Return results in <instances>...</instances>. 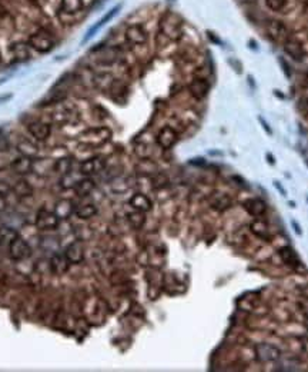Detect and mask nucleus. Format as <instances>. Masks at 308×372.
Returning a JSON list of instances; mask_svg holds the SVG:
<instances>
[{
	"label": "nucleus",
	"instance_id": "1",
	"mask_svg": "<svg viewBox=\"0 0 308 372\" xmlns=\"http://www.w3.org/2000/svg\"><path fill=\"white\" fill-rule=\"evenodd\" d=\"M158 30H160V35L164 36L167 40L177 42L183 36V20L178 14L167 12L160 19Z\"/></svg>",
	"mask_w": 308,
	"mask_h": 372
},
{
	"label": "nucleus",
	"instance_id": "2",
	"mask_svg": "<svg viewBox=\"0 0 308 372\" xmlns=\"http://www.w3.org/2000/svg\"><path fill=\"white\" fill-rule=\"evenodd\" d=\"M111 131L106 126H99V128H90L80 133V142L89 146H99L109 142L111 139Z\"/></svg>",
	"mask_w": 308,
	"mask_h": 372
},
{
	"label": "nucleus",
	"instance_id": "3",
	"mask_svg": "<svg viewBox=\"0 0 308 372\" xmlns=\"http://www.w3.org/2000/svg\"><path fill=\"white\" fill-rule=\"evenodd\" d=\"M28 45L37 53H49L55 48V39L46 30H37L29 37Z\"/></svg>",
	"mask_w": 308,
	"mask_h": 372
},
{
	"label": "nucleus",
	"instance_id": "4",
	"mask_svg": "<svg viewBox=\"0 0 308 372\" xmlns=\"http://www.w3.org/2000/svg\"><path fill=\"white\" fill-rule=\"evenodd\" d=\"M30 254H32V249L29 246V243L19 235L9 243V256L13 261H25L30 256Z\"/></svg>",
	"mask_w": 308,
	"mask_h": 372
},
{
	"label": "nucleus",
	"instance_id": "5",
	"mask_svg": "<svg viewBox=\"0 0 308 372\" xmlns=\"http://www.w3.org/2000/svg\"><path fill=\"white\" fill-rule=\"evenodd\" d=\"M59 222L60 219L57 218V215L52 211H46V209H41L36 215V228L39 231H53L56 228L59 226Z\"/></svg>",
	"mask_w": 308,
	"mask_h": 372
},
{
	"label": "nucleus",
	"instance_id": "6",
	"mask_svg": "<svg viewBox=\"0 0 308 372\" xmlns=\"http://www.w3.org/2000/svg\"><path fill=\"white\" fill-rule=\"evenodd\" d=\"M254 352H255L257 359L261 362H273L275 359L280 358L281 355L280 349L270 344H257L254 346Z\"/></svg>",
	"mask_w": 308,
	"mask_h": 372
},
{
	"label": "nucleus",
	"instance_id": "7",
	"mask_svg": "<svg viewBox=\"0 0 308 372\" xmlns=\"http://www.w3.org/2000/svg\"><path fill=\"white\" fill-rule=\"evenodd\" d=\"M126 40L130 45H136V46H141L147 42V30L141 26V25H130L124 32Z\"/></svg>",
	"mask_w": 308,
	"mask_h": 372
},
{
	"label": "nucleus",
	"instance_id": "8",
	"mask_svg": "<svg viewBox=\"0 0 308 372\" xmlns=\"http://www.w3.org/2000/svg\"><path fill=\"white\" fill-rule=\"evenodd\" d=\"M178 133L170 126L161 128L157 133V143L161 149H171L173 146L177 143Z\"/></svg>",
	"mask_w": 308,
	"mask_h": 372
},
{
	"label": "nucleus",
	"instance_id": "9",
	"mask_svg": "<svg viewBox=\"0 0 308 372\" xmlns=\"http://www.w3.org/2000/svg\"><path fill=\"white\" fill-rule=\"evenodd\" d=\"M28 131L29 133L33 136L36 140H48L50 133H52V129L48 123L41 122V120H32L28 123Z\"/></svg>",
	"mask_w": 308,
	"mask_h": 372
},
{
	"label": "nucleus",
	"instance_id": "10",
	"mask_svg": "<svg viewBox=\"0 0 308 372\" xmlns=\"http://www.w3.org/2000/svg\"><path fill=\"white\" fill-rule=\"evenodd\" d=\"M104 166H106V160L103 158L94 156V158L86 159L80 163V173L84 176H90V175L102 172Z\"/></svg>",
	"mask_w": 308,
	"mask_h": 372
},
{
	"label": "nucleus",
	"instance_id": "11",
	"mask_svg": "<svg viewBox=\"0 0 308 372\" xmlns=\"http://www.w3.org/2000/svg\"><path fill=\"white\" fill-rule=\"evenodd\" d=\"M266 30H267L268 36L274 39V40L280 42L284 40L287 37V28L286 25L280 20H275V19H270L266 23Z\"/></svg>",
	"mask_w": 308,
	"mask_h": 372
},
{
	"label": "nucleus",
	"instance_id": "12",
	"mask_svg": "<svg viewBox=\"0 0 308 372\" xmlns=\"http://www.w3.org/2000/svg\"><path fill=\"white\" fill-rule=\"evenodd\" d=\"M63 255L66 256V259L68 261V263H82L83 259H84V249H83L82 243L79 242H72L70 245L66 246Z\"/></svg>",
	"mask_w": 308,
	"mask_h": 372
},
{
	"label": "nucleus",
	"instance_id": "13",
	"mask_svg": "<svg viewBox=\"0 0 308 372\" xmlns=\"http://www.w3.org/2000/svg\"><path fill=\"white\" fill-rule=\"evenodd\" d=\"M208 89H210V86H208L207 80H205V79H201V77L194 79V80L188 85L190 95H192L194 99H197V100L204 99V97L207 96V93H208Z\"/></svg>",
	"mask_w": 308,
	"mask_h": 372
},
{
	"label": "nucleus",
	"instance_id": "14",
	"mask_svg": "<svg viewBox=\"0 0 308 372\" xmlns=\"http://www.w3.org/2000/svg\"><path fill=\"white\" fill-rule=\"evenodd\" d=\"M208 203H210V206H211L214 211L223 212V211H227L228 208H231L233 200H231V198H230L228 195H226V193H214V195L210 196Z\"/></svg>",
	"mask_w": 308,
	"mask_h": 372
},
{
	"label": "nucleus",
	"instance_id": "15",
	"mask_svg": "<svg viewBox=\"0 0 308 372\" xmlns=\"http://www.w3.org/2000/svg\"><path fill=\"white\" fill-rule=\"evenodd\" d=\"M53 212L57 215V218H59L60 221H63V219H68L72 215L75 214V205H73L72 200L60 199L56 202Z\"/></svg>",
	"mask_w": 308,
	"mask_h": 372
},
{
	"label": "nucleus",
	"instance_id": "16",
	"mask_svg": "<svg viewBox=\"0 0 308 372\" xmlns=\"http://www.w3.org/2000/svg\"><path fill=\"white\" fill-rule=\"evenodd\" d=\"M33 160L34 159L21 155L20 158L14 159L12 162V169L17 175H28V173L33 172Z\"/></svg>",
	"mask_w": 308,
	"mask_h": 372
},
{
	"label": "nucleus",
	"instance_id": "17",
	"mask_svg": "<svg viewBox=\"0 0 308 372\" xmlns=\"http://www.w3.org/2000/svg\"><path fill=\"white\" fill-rule=\"evenodd\" d=\"M120 9H122V5H117V6H114L113 9H110L109 12L104 14L102 19L97 22L96 25H94V26H93V28L90 29L89 32H87V35H86V37H84V42H87L89 39H91V37L94 36V33H96L97 30H99V29L103 28V26H104V25H106L107 22L111 20V19H113V17H114V16L119 13V10H120Z\"/></svg>",
	"mask_w": 308,
	"mask_h": 372
},
{
	"label": "nucleus",
	"instance_id": "18",
	"mask_svg": "<svg viewBox=\"0 0 308 372\" xmlns=\"http://www.w3.org/2000/svg\"><path fill=\"white\" fill-rule=\"evenodd\" d=\"M284 50L288 56H291L294 60H301L304 57V48L298 40L295 39H287L284 43Z\"/></svg>",
	"mask_w": 308,
	"mask_h": 372
},
{
	"label": "nucleus",
	"instance_id": "19",
	"mask_svg": "<svg viewBox=\"0 0 308 372\" xmlns=\"http://www.w3.org/2000/svg\"><path fill=\"white\" fill-rule=\"evenodd\" d=\"M94 188H96L94 180L90 179L89 176H86V178H83V179L76 182L75 192L76 195H79L80 198H84V196H87V195H90V193L93 192Z\"/></svg>",
	"mask_w": 308,
	"mask_h": 372
},
{
	"label": "nucleus",
	"instance_id": "20",
	"mask_svg": "<svg viewBox=\"0 0 308 372\" xmlns=\"http://www.w3.org/2000/svg\"><path fill=\"white\" fill-rule=\"evenodd\" d=\"M131 208H134L136 211H140V212H147L151 209V200L143 195V193H136L133 195L129 200Z\"/></svg>",
	"mask_w": 308,
	"mask_h": 372
},
{
	"label": "nucleus",
	"instance_id": "21",
	"mask_svg": "<svg viewBox=\"0 0 308 372\" xmlns=\"http://www.w3.org/2000/svg\"><path fill=\"white\" fill-rule=\"evenodd\" d=\"M10 52L17 62H26L30 59V46L26 43H14L10 48Z\"/></svg>",
	"mask_w": 308,
	"mask_h": 372
},
{
	"label": "nucleus",
	"instance_id": "22",
	"mask_svg": "<svg viewBox=\"0 0 308 372\" xmlns=\"http://www.w3.org/2000/svg\"><path fill=\"white\" fill-rule=\"evenodd\" d=\"M68 261L64 255H55L50 259V269L55 275H63L67 271Z\"/></svg>",
	"mask_w": 308,
	"mask_h": 372
},
{
	"label": "nucleus",
	"instance_id": "23",
	"mask_svg": "<svg viewBox=\"0 0 308 372\" xmlns=\"http://www.w3.org/2000/svg\"><path fill=\"white\" fill-rule=\"evenodd\" d=\"M244 208H246L248 214L251 216H255V218H258L266 212V203L260 199H248L244 203Z\"/></svg>",
	"mask_w": 308,
	"mask_h": 372
},
{
	"label": "nucleus",
	"instance_id": "24",
	"mask_svg": "<svg viewBox=\"0 0 308 372\" xmlns=\"http://www.w3.org/2000/svg\"><path fill=\"white\" fill-rule=\"evenodd\" d=\"M84 6L83 0H60V10L63 13L76 14L79 13Z\"/></svg>",
	"mask_w": 308,
	"mask_h": 372
},
{
	"label": "nucleus",
	"instance_id": "25",
	"mask_svg": "<svg viewBox=\"0 0 308 372\" xmlns=\"http://www.w3.org/2000/svg\"><path fill=\"white\" fill-rule=\"evenodd\" d=\"M12 191L14 192L16 196H19V198H29V196H32V193H33V188L30 186L29 182L26 180H17L16 183L13 185L12 188Z\"/></svg>",
	"mask_w": 308,
	"mask_h": 372
},
{
	"label": "nucleus",
	"instance_id": "26",
	"mask_svg": "<svg viewBox=\"0 0 308 372\" xmlns=\"http://www.w3.org/2000/svg\"><path fill=\"white\" fill-rule=\"evenodd\" d=\"M75 214L80 219H90L97 214V208L93 203H84V205H79L75 208Z\"/></svg>",
	"mask_w": 308,
	"mask_h": 372
},
{
	"label": "nucleus",
	"instance_id": "27",
	"mask_svg": "<svg viewBox=\"0 0 308 372\" xmlns=\"http://www.w3.org/2000/svg\"><path fill=\"white\" fill-rule=\"evenodd\" d=\"M280 256L281 259L284 263H287V265H291V266H295V268H298V265H300V261H298V258L295 255V252L293 251L291 248H287V246H284V248L280 249Z\"/></svg>",
	"mask_w": 308,
	"mask_h": 372
},
{
	"label": "nucleus",
	"instance_id": "28",
	"mask_svg": "<svg viewBox=\"0 0 308 372\" xmlns=\"http://www.w3.org/2000/svg\"><path fill=\"white\" fill-rule=\"evenodd\" d=\"M70 169H72V159L70 158H60L55 160V163H53V172L59 173L62 176L68 175Z\"/></svg>",
	"mask_w": 308,
	"mask_h": 372
},
{
	"label": "nucleus",
	"instance_id": "29",
	"mask_svg": "<svg viewBox=\"0 0 308 372\" xmlns=\"http://www.w3.org/2000/svg\"><path fill=\"white\" fill-rule=\"evenodd\" d=\"M17 151L20 152V155H23V156H28V158L32 159H34V156L37 155V148L32 142H29V140L19 142L17 143Z\"/></svg>",
	"mask_w": 308,
	"mask_h": 372
},
{
	"label": "nucleus",
	"instance_id": "30",
	"mask_svg": "<svg viewBox=\"0 0 308 372\" xmlns=\"http://www.w3.org/2000/svg\"><path fill=\"white\" fill-rule=\"evenodd\" d=\"M17 235L19 234L14 231L13 228L2 226L0 228V245H7L9 246V243L13 241Z\"/></svg>",
	"mask_w": 308,
	"mask_h": 372
},
{
	"label": "nucleus",
	"instance_id": "31",
	"mask_svg": "<svg viewBox=\"0 0 308 372\" xmlns=\"http://www.w3.org/2000/svg\"><path fill=\"white\" fill-rule=\"evenodd\" d=\"M250 229H251V232H253L255 236H258V238H268V226L264 221H260V219L254 221L253 223H251Z\"/></svg>",
	"mask_w": 308,
	"mask_h": 372
},
{
	"label": "nucleus",
	"instance_id": "32",
	"mask_svg": "<svg viewBox=\"0 0 308 372\" xmlns=\"http://www.w3.org/2000/svg\"><path fill=\"white\" fill-rule=\"evenodd\" d=\"M127 221H129V223H130V226L134 228V229H140V228H143L144 222H146L144 212H140V211H134V212H131V214H129V216H127Z\"/></svg>",
	"mask_w": 308,
	"mask_h": 372
},
{
	"label": "nucleus",
	"instance_id": "33",
	"mask_svg": "<svg viewBox=\"0 0 308 372\" xmlns=\"http://www.w3.org/2000/svg\"><path fill=\"white\" fill-rule=\"evenodd\" d=\"M94 83L100 89H109L113 86V77L107 73H102V75H97L94 77Z\"/></svg>",
	"mask_w": 308,
	"mask_h": 372
},
{
	"label": "nucleus",
	"instance_id": "34",
	"mask_svg": "<svg viewBox=\"0 0 308 372\" xmlns=\"http://www.w3.org/2000/svg\"><path fill=\"white\" fill-rule=\"evenodd\" d=\"M266 5L273 12H280V10H282L286 7L287 0H266Z\"/></svg>",
	"mask_w": 308,
	"mask_h": 372
},
{
	"label": "nucleus",
	"instance_id": "35",
	"mask_svg": "<svg viewBox=\"0 0 308 372\" xmlns=\"http://www.w3.org/2000/svg\"><path fill=\"white\" fill-rule=\"evenodd\" d=\"M136 153L141 159H147L151 153L150 146L146 145V143H138V145L136 146Z\"/></svg>",
	"mask_w": 308,
	"mask_h": 372
},
{
	"label": "nucleus",
	"instance_id": "36",
	"mask_svg": "<svg viewBox=\"0 0 308 372\" xmlns=\"http://www.w3.org/2000/svg\"><path fill=\"white\" fill-rule=\"evenodd\" d=\"M12 191V188L9 185H6L5 182H0V195H5L6 196V193H9Z\"/></svg>",
	"mask_w": 308,
	"mask_h": 372
},
{
	"label": "nucleus",
	"instance_id": "37",
	"mask_svg": "<svg viewBox=\"0 0 308 372\" xmlns=\"http://www.w3.org/2000/svg\"><path fill=\"white\" fill-rule=\"evenodd\" d=\"M7 208V200H6V196L5 195H0V214L2 212H5Z\"/></svg>",
	"mask_w": 308,
	"mask_h": 372
},
{
	"label": "nucleus",
	"instance_id": "38",
	"mask_svg": "<svg viewBox=\"0 0 308 372\" xmlns=\"http://www.w3.org/2000/svg\"><path fill=\"white\" fill-rule=\"evenodd\" d=\"M241 2H244V3H254V2H257V0H241Z\"/></svg>",
	"mask_w": 308,
	"mask_h": 372
},
{
	"label": "nucleus",
	"instance_id": "39",
	"mask_svg": "<svg viewBox=\"0 0 308 372\" xmlns=\"http://www.w3.org/2000/svg\"><path fill=\"white\" fill-rule=\"evenodd\" d=\"M307 83H308V77H307Z\"/></svg>",
	"mask_w": 308,
	"mask_h": 372
}]
</instances>
